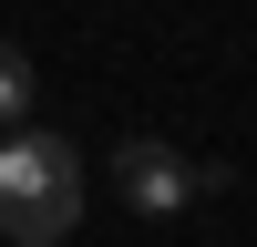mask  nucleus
Listing matches in <instances>:
<instances>
[{"mask_svg":"<svg viewBox=\"0 0 257 247\" xmlns=\"http://www.w3.org/2000/svg\"><path fill=\"white\" fill-rule=\"evenodd\" d=\"M113 196L134 206V216L165 226V216H185V206H196V165H185L165 134H123V144H113Z\"/></svg>","mask_w":257,"mask_h":247,"instance_id":"f03ea898","label":"nucleus"},{"mask_svg":"<svg viewBox=\"0 0 257 247\" xmlns=\"http://www.w3.org/2000/svg\"><path fill=\"white\" fill-rule=\"evenodd\" d=\"M82 226V144L11 124L0 134V237L11 247H62Z\"/></svg>","mask_w":257,"mask_h":247,"instance_id":"f257e3e1","label":"nucleus"},{"mask_svg":"<svg viewBox=\"0 0 257 247\" xmlns=\"http://www.w3.org/2000/svg\"><path fill=\"white\" fill-rule=\"evenodd\" d=\"M21 113H31V52H21V41H0V134H11Z\"/></svg>","mask_w":257,"mask_h":247,"instance_id":"7ed1b4c3","label":"nucleus"}]
</instances>
